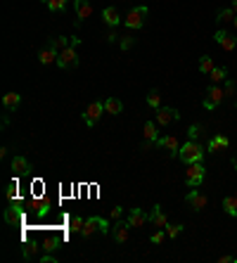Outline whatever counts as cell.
I'll return each instance as SVG.
<instances>
[{
  "label": "cell",
  "instance_id": "7a4b0ae2",
  "mask_svg": "<svg viewBox=\"0 0 237 263\" xmlns=\"http://www.w3.org/2000/svg\"><path fill=\"white\" fill-rule=\"evenodd\" d=\"M95 232H102V235H109L112 232V228H109V220L100 218V216H90V218H86V223H83V228H81V237L83 240H90V235H95Z\"/></svg>",
  "mask_w": 237,
  "mask_h": 263
},
{
  "label": "cell",
  "instance_id": "7c38bea8",
  "mask_svg": "<svg viewBox=\"0 0 237 263\" xmlns=\"http://www.w3.org/2000/svg\"><path fill=\"white\" fill-rule=\"evenodd\" d=\"M214 38H216V43L221 45V48H223L226 53H233V50L237 48V38H235V36H233L230 31H226V29H218Z\"/></svg>",
  "mask_w": 237,
  "mask_h": 263
},
{
  "label": "cell",
  "instance_id": "f546056e",
  "mask_svg": "<svg viewBox=\"0 0 237 263\" xmlns=\"http://www.w3.org/2000/svg\"><path fill=\"white\" fill-rule=\"evenodd\" d=\"M147 107H150V109H159V107H162L159 90H150V93H147Z\"/></svg>",
  "mask_w": 237,
  "mask_h": 263
},
{
  "label": "cell",
  "instance_id": "836d02e7",
  "mask_svg": "<svg viewBox=\"0 0 237 263\" xmlns=\"http://www.w3.org/2000/svg\"><path fill=\"white\" fill-rule=\"evenodd\" d=\"M235 81H233V78H226V81H223V93H226V98H233V95H235Z\"/></svg>",
  "mask_w": 237,
  "mask_h": 263
},
{
  "label": "cell",
  "instance_id": "ab89813d",
  "mask_svg": "<svg viewBox=\"0 0 237 263\" xmlns=\"http://www.w3.org/2000/svg\"><path fill=\"white\" fill-rule=\"evenodd\" d=\"M121 213H123V207H118V204H117V207L109 211V218H112V220H118V218H121Z\"/></svg>",
  "mask_w": 237,
  "mask_h": 263
},
{
  "label": "cell",
  "instance_id": "30bf717a",
  "mask_svg": "<svg viewBox=\"0 0 237 263\" xmlns=\"http://www.w3.org/2000/svg\"><path fill=\"white\" fill-rule=\"evenodd\" d=\"M128 228H130L128 220H123V218L114 220V225H112V240L117 242V244H126L128 242Z\"/></svg>",
  "mask_w": 237,
  "mask_h": 263
},
{
  "label": "cell",
  "instance_id": "d6986e66",
  "mask_svg": "<svg viewBox=\"0 0 237 263\" xmlns=\"http://www.w3.org/2000/svg\"><path fill=\"white\" fill-rule=\"evenodd\" d=\"M150 223L154 225V228H166V225H169V218H166V213H164L162 204H154V207H152Z\"/></svg>",
  "mask_w": 237,
  "mask_h": 263
},
{
  "label": "cell",
  "instance_id": "5bb4252c",
  "mask_svg": "<svg viewBox=\"0 0 237 263\" xmlns=\"http://www.w3.org/2000/svg\"><path fill=\"white\" fill-rule=\"evenodd\" d=\"M185 202H187V207L192 209V211H202V209L209 204V199H206L199 190H194V187L187 192V195H185Z\"/></svg>",
  "mask_w": 237,
  "mask_h": 263
},
{
  "label": "cell",
  "instance_id": "6da1fadb",
  "mask_svg": "<svg viewBox=\"0 0 237 263\" xmlns=\"http://www.w3.org/2000/svg\"><path fill=\"white\" fill-rule=\"evenodd\" d=\"M178 159H180L185 166L194 164V161H204V145L199 143V140H185V143L180 145Z\"/></svg>",
  "mask_w": 237,
  "mask_h": 263
},
{
  "label": "cell",
  "instance_id": "7402d4cb",
  "mask_svg": "<svg viewBox=\"0 0 237 263\" xmlns=\"http://www.w3.org/2000/svg\"><path fill=\"white\" fill-rule=\"evenodd\" d=\"M57 57H59V53H57L55 48H50V45H48V48H43V50L38 53V62H41L43 66L53 64V62L57 64Z\"/></svg>",
  "mask_w": 237,
  "mask_h": 263
},
{
  "label": "cell",
  "instance_id": "8992f818",
  "mask_svg": "<svg viewBox=\"0 0 237 263\" xmlns=\"http://www.w3.org/2000/svg\"><path fill=\"white\" fill-rule=\"evenodd\" d=\"M142 135H145V143L140 145L142 152H147L150 147H157V140H159V128H157V121H145Z\"/></svg>",
  "mask_w": 237,
  "mask_h": 263
},
{
  "label": "cell",
  "instance_id": "5b68a950",
  "mask_svg": "<svg viewBox=\"0 0 237 263\" xmlns=\"http://www.w3.org/2000/svg\"><path fill=\"white\" fill-rule=\"evenodd\" d=\"M226 100V93H223V86H216V83H211V86L204 90V100H202V105H204V109H216L221 102Z\"/></svg>",
  "mask_w": 237,
  "mask_h": 263
},
{
  "label": "cell",
  "instance_id": "f1b7e54d",
  "mask_svg": "<svg viewBox=\"0 0 237 263\" xmlns=\"http://www.w3.org/2000/svg\"><path fill=\"white\" fill-rule=\"evenodd\" d=\"M199 71H202V74H204V76H209V74H211V71H214V57L211 55H204V57H199Z\"/></svg>",
  "mask_w": 237,
  "mask_h": 263
},
{
  "label": "cell",
  "instance_id": "d6a6232c",
  "mask_svg": "<svg viewBox=\"0 0 237 263\" xmlns=\"http://www.w3.org/2000/svg\"><path fill=\"white\" fill-rule=\"evenodd\" d=\"M202 133H204V126H202V123H192L190 131H187V140H197Z\"/></svg>",
  "mask_w": 237,
  "mask_h": 263
},
{
  "label": "cell",
  "instance_id": "f6af8a7d",
  "mask_svg": "<svg viewBox=\"0 0 237 263\" xmlns=\"http://www.w3.org/2000/svg\"><path fill=\"white\" fill-rule=\"evenodd\" d=\"M230 7H233V12L237 14V0H233V5H230Z\"/></svg>",
  "mask_w": 237,
  "mask_h": 263
},
{
  "label": "cell",
  "instance_id": "e575fe53",
  "mask_svg": "<svg viewBox=\"0 0 237 263\" xmlns=\"http://www.w3.org/2000/svg\"><path fill=\"white\" fill-rule=\"evenodd\" d=\"M166 237H169V235H166V228H159V230H157V232H154V235L150 237V242H152V244H162Z\"/></svg>",
  "mask_w": 237,
  "mask_h": 263
},
{
  "label": "cell",
  "instance_id": "60d3db41",
  "mask_svg": "<svg viewBox=\"0 0 237 263\" xmlns=\"http://www.w3.org/2000/svg\"><path fill=\"white\" fill-rule=\"evenodd\" d=\"M41 263H57V259H55V254L53 252H45L41 259H38Z\"/></svg>",
  "mask_w": 237,
  "mask_h": 263
},
{
  "label": "cell",
  "instance_id": "b9f144b4",
  "mask_svg": "<svg viewBox=\"0 0 237 263\" xmlns=\"http://www.w3.org/2000/svg\"><path fill=\"white\" fill-rule=\"evenodd\" d=\"M48 209H50V202H41V204H38V216H45Z\"/></svg>",
  "mask_w": 237,
  "mask_h": 263
},
{
  "label": "cell",
  "instance_id": "f35d334b",
  "mask_svg": "<svg viewBox=\"0 0 237 263\" xmlns=\"http://www.w3.org/2000/svg\"><path fill=\"white\" fill-rule=\"evenodd\" d=\"M133 45H135V38H133V36H123V38H121V50H130Z\"/></svg>",
  "mask_w": 237,
  "mask_h": 263
},
{
  "label": "cell",
  "instance_id": "603a6c76",
  "mask_svg": "<svg viewBox=\"0 0 237 263\" xmlns=\"http://www.w3.org/2000/svg\"><path fill=\"white\" fill-rule=\"evenodd\" d=\"M105 111L112 114V116H117V114L123 111V102H121L118 98H107V100H105Z\"/></svg>",
  "mask_w": 237,
  "mask_h": 263
},
{
  "label": "cell",
  "instance_id": "cb8c5ba5",
  "mask_svg": "<svg viewBox=\"0 0 237 263\" xmlns=\"http://www.w3.org/2000/svg\"><path fill=\"white\" fill-rule=\"evenodd\" d=\"M38 249H43V247H38V242H24V247H22L24 261H33L36 254H38Z\"/></svg>",
  "mask_w": 237,
  "mask_h": 263
},
{
  "label": "cell",
  "instance_id": "484cf974",
  "mask_svg": "<svg viewBox=\"0 0 237 263\" xmlns=\"http://www.w3.org/2000/svg\"><path fill=\"white\" fill-rule=\"evenodd\" d=\"M50 48H55L57 53H62V50H66V48H71V38H66V36H55V38H50Z\"/></svg>",
  "mask_w": 237,
  "mask_h": 263
},
{
  "label": "cell",
  "instance_id": "4316f807",
  "mask_svg": "<svg viewBox=\"0 0 237 263\" xmlns=\"http://www.w3.org/2000/svg\"><path fill=\"white\" fill-rule=\"evenodd\" d=\"M226 78H228V66H214V71L209 74V81L216 83V86H221Z\"/></svg>",
  "mask_w": 237,
  "mask_h": 263
},
{
  "label": "cell",
  "instance_id": "9a60e30c",
  "mask_svg": "<svg viewBox=\"0 0 237 263\" xmlns=\"http://www.w3.org/2000/svg\"><path fill=\"white\" fill-rule=\"evenodd\" d=\"M74 10H76V26H81L83 19H88L93 14V5H90V0H74Z\"/></svg>",
  "mask_w": 237,
  "mask_h": 263
},
{
  "label": "cell",
  "instance_id": "8d00e7d4",
  "mask_svg": "<svg viewBox=\"0 0 237 263\" xmlns=\"http://www.w3.org/2000/svg\"><path fill=\"white\" fill-rule=\"evenodd\" d=\"M57 249H59V242L57 240H45L43 242V252H57Z\"/></svg>",
  "mask_w": 237,
  "mask_h": 263
},
{
  "label": "cell",
  "instance_id": "4dcf8cb0",
  "mask_svg": "<svg viewBox=\"0 0 237 263\" xmlns=\"http://www.w3.org/2000/svg\"><path fill=\"white\" fill-rule=\"evenodd\" d=\"M41 2H45L50 7V12H64L66 5H69V0H41Z\"/></svg>",
  "mask_w": 237,
  "mask_h": 263
},
{
  "label": "cell",
  "instance_id": "d4e9b609",
  "mask_svg": "<svg viewBox=\"0 0 237 263\" xmlns=\"http://www.w3.org/2000/svg\"><path fill=\"white\" fill-rule=\"evenodd\" d=\"M223 211H226L230 218H237V197H235V195L223 197Z\"/></svg>",
  "mask_w": 237,
  "mask_h": 263
},
{
  "label": "cell",
  "instance_id": "1f68e13d",
  "mask_svg": "<svg viewBox=\"0 0 237 263\" xmlns=\"http://www.w3.org/2000/svg\"><path fill=\"white\" fill-rule=\"evenodd\" d=\"M183 230H185V225H180V223H176V225H171V223H169V225H166V235H169V240H176V237H178Z\"/></svg>",
  "mask_w": 237,
  "mask_h": 263
},
{
  "label": "cell",
  "instance_id": "83f0119b",
  "mask_svg": "<svg viewBox=\"0 0 237 263\" xmlns=\"http://www.w3.org/2000/svg\"><path fill=\"white\" fill-rule=\"evenodd\" d=\"M235 12H233V7H221V10L216 12V22L221 24H228V22H235Z\"/></svg>",
  "mask_w": 237,
  "mask_h": 263
},
{
  "label": "cell",
  "instance_id": "e0dca14e",
  "mask_svg": "<svg viewBox=\"0 0 237 263\" xmlns=\"http://www.w3.org/2000/svg\"><path fill=\"white\" fill-rule=\"evenodd\" d=\"M126 220L130 223V228H142L145 223H150V216H147L140 207H135V209H130L128 211V218Z\"/></svg>",
  "mask_w": 237,
  "mask_h": 263
},
{
  "label": "cell",
  "instance_id": "bcb514c9",
  "mask_svg": "<svg viewBox=\"0 0 237 263\" xmlns=\"http://www.w3.org/2000/svg\"><path fill=\"white\" fill-rule=\"evenodd\" d=\"M233 168H235V171H237V154H235V157H233Z\"/></svg>",
  "mask_w": 237,
  "mask_h": 263
},
{
  "label": "cell",
  "instance_id": "277c9868",
  "mask_svg": "<svg viewBox=\"0 0 237 263\" xmlns=\"http://www.w3.org/2000/svg\"><path fill=\"white\" fill-rule=\"evenodd\" d=\"M206 178V166L204 161H194V164H187L185 168V183L187 187H199Z\"/></svg>",
  "mask_w": 237,
  "mask_h": 263
},
{
  "label": "cell",
  "instance_id": "7bdbcfd3",
  "mask_svg": "<svg viewBox=\"0 0 237 263\" xmlns=\"http://www.w3.org/2000/svg\"><path fill=\"white\" fill-rule=\"evenodd\" d=\"M218 263H237V256H218Z\"/></svg>",
  "mask_w": 237,
  "mask_h": 263
},
{
  "label": "cell",
  "instance_id": "74e56055",
  "mask_svg": "<svg viewBox=\"0 0 237 263\" xmlns=\"http://www.w3.org/2000/svg\"><path fill=\"white\" fill-rule=\"evenodd\" d=\"M5 197L10 199V202H14V199H17V183H10V185H7V190H5Z\"/></svg>",
  "mask_w": 237,
  "mask_h": 263
},
{
  "label": "cell",
  "instance_id": "44dd1931",
  "mask_svg": "<svg viewBox=\"0 0 237 263\" xmlns=\"http://www.w3.org/2000/svg\"><path fill=\"white\" fill-rule=\"evenodd\" d=\"M102 22L107 24V26H112V29L118 26V24H121V14H118L117 7H105V10H102Z\"/></svg>",
  "mask_w": 237,
  "mask_h": 263
},
{
  "label": "cell",
  "instance_id": "52a82bcc",
  "mask_svg": "<svg viewBox=\"0 0 237 263\" xmlns=\"http://www.w3.org/2000/svg\"><path fill=\"white\" fill-rule=\"evenodd\" d=\"M178 119H180V111L173 109V107H159V109H154L157 126H169V123H176Z\"/></svg>",
  "mask_w": 237,
  "mask_h": 263
},
{
  "label": "cell",
  "instance_id": "7dc6e473",
  "mask_svg": "<svg viewBox=\"0 0 237 263\" xmlns=\"http://www.w3.org/2000/svg\"><path fill=\"white\" fill-rule=\"evenodd\" d=\"M233 24H235V29H237V17H235V22H233Z\"/></svg>",
  "mask_w": 237,
  "mask_h": 263
},
{
  "label": "cell",
  "instance_id": "4fadbf2b",
  "mask_svg": "<svg viewBox=\"0 0 237 263\" xmlns=\"http://www.w3.org/2000/svg\"><path fill=\"white\" fill-rule=\"evenodd\" d=\"M24 220V209L19 202H10V207L5 209V223L10 225H19Z\"/></svg>",
  "mask_w": 237,
  "mask_h": 263
},
{
  "label": "cell",
  "instance_id": "d590c367",
  "mask_svg": "<svg viewBox=\"0 0 237 263\" xmlns=\"http://www.w3.org/2000/svg\"><path fill=\"white\" fill-rule=\"evenodd\" d=\"M83 223H86V218H81V216H74V218H71V225H69V230H71V232H81Z\"/></svg>",
  "mask_w": 237,
  "mask_h": 263
},
{
  "label": "cell",
  "instance_id": "2e32d148",
  "mask_svg": "<svg viewBox=\"0 0 237 263\" xmlns=\"http://www.w3.org/2000/svg\"><path fill=\"white\" fill-rule=\"evenodd\" d=\"M10 168H12V173L14 175H29L33 171L31 161H29L26 157H14V159L10 161Z\"/></svg>",
  "mask_w": 237,
  "mask_h": 263
},
{
  "label": "cell",
  "instance_id": "3957f363",
  "mask_svg": "<svg viewBox=\"0 0 237 263\" xmlns=\"http://www.w3.org/2000/svg\"><path fill=\"white\" fill-rule=\"evenodd\" d=\"M147 14H150L147 5H138V7L128 10L126 19H123V26H126V29H130V31H138V29H142V26H145V19H147Z\"/></svg>",
  "mask_w": 237,
  "mask_h": 263
},
{
  "label": "cell",
  "instance_id": "9c48e42d",
  "mask_svg": "<svg viewBox=\"0 0 237 263\" xmlns=\"http://www.w3.org/2000/svg\"><path fill=\"white\" fill-rule=\"evenodd\" d=\"M57 66H59V69H76V66H78V53H76L74 45L59 53V57H57Z\"/></svg>",
  "mask_w": 237,
  "mask_h": 263
},
{
  "label": "cell",
  "instance_id": "ee69618b",
  "mask_svg": "<svg viewBox=\"0 0 237 263\" xmlns=\"http://www.w3.org/2000/svg\"><path fill=\"white\" fill-rule=\"evenodd\" d=\"M105 41H107V43H117L118 41V36H117V31H109L107 36H105Z\"/></svg>",
  "mask_w": 237,
  "mask_h": 263
},
{
  "label": "cell",
  "instance_id": "ac0fdd59",
  "mask_svg": "<svg viewBox=\"0 0 237 263\" xmlns=\"http://www.w3.org/2000/svg\"><path fill=\"white\" fill-rule=\"evenodd\" d=\"M230 147V138L228 135H214V138H209V143H206V152H221V150H228Z\"/></svg>",
  "mask_w": 237,
  "mask_h": 263
},
{
  "label": "cell",
  "instance_id": "ba28073f",
  "mask_svg": "<svg viewBox=\"0 0 237 263\" xmlns=\"http://www.w3.org/2000/svg\"><path fill=\"white\" fill-rule=\"evenodd\" d=\"M102 114H105V102H90L86 107V111H83V121H86L88 128H93Z\"/></svg>",
  "mask_w": 237,
  "mask_h": 263
},
{
  "label": "cell",
  "instance_id": "8fae6325",
  "mask_svg": "<svg viewBox=\"0 0 237 263\" xmlns=\"http://www.w3.org/2000/svg\"><path fill=\"white\" fill-rule=\"evenodd\" d=\"M157 147H162V150H166V154L169 157H178V152H180V143H178V138L176 135H159V140H157Z\"/></svg>",
  "mask_w": 237,
  "mask_h": 263
},
{
  "label": "cell",
  "instance_id": "ffe728a7",
  "mask_svg": "<svg viewBox=\"0 0 237 263\" xmlns=\"http://www.w3.org/2000/svg\"><path fill=\"white\" fill-rule=\"evenodd\" d=\"M19 105H22V95H19V93H5V95H2V107H5V111H17Z\"/></svg>",
  "mask_w": 237,
  "mask_h": 263
}]
</instances>
